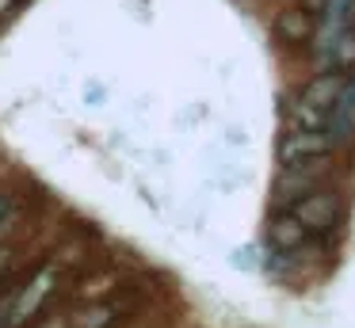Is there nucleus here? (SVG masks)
Segmentation results:
<instances>
[{
	"mask_svg": "<svg viewBox=\"0 0 355 328\" xmlns=\"http://www.w3.org/2000/svg\"><path fill=\"white\" fill-rule=\"evenodd\" d=\"M329 175H332V153L329 157H309V160L283 164V175H279V183H275V202L283 206V202H294V198L324 187Z\"/></svg>",
	"mask_w": 355,
	"mask_h": 328,
	"instance_id": "1",
	"label": "nucleus"
},
{
	"mask_svg": "<svg viewBox=\"0 0 355 328\" xmlns=\"http://www.w3.org/2000/svg\"><path fill=\"white\" fill-rule=\"evenodd\" d=\"M291 210L309 233H329V229L336 225V214H340V195L329 187H317V191H309V195L294 198Z\"/></svg>",
	"mask_w": 355,
	"mask_h": 328,
	"instance_id": "2",
	"label": "nucleus"
},
{
	"mask_svg": "<svg viewBox=\"0 0 355 328\" xmlns=\"http://www.w3.org/2000/svg\"><path fill=\"white\" fill-rule=\"evenodd\" d=\"M324 134L332 137V145H352L355 141V73L344 76L332 107L324 111Z\"/></svg>",
	"mask_w": 355,
	"mask_h": 328,
	"instance_id": "3",
	"label": "nucleus"
},
{
	"mask_svg": "<svg viewBox=\"0 0 355 328\" xmlns=\"http://www.w3.org/2000/svg\"><path fill=\"white\" fill-rule=\"evenodd\" d=\"M58 294V267H42V271H35L31 279H27V286L16 290V320L12 325H27V320L35 317V313H42V305L50 302V297Z\"/></svg>",
	"mask_w": 355,
	"mask_h": 328,
	"instance_id": "4",
	"label": "nucleus"
},
{
	"mask_svg": "<svg viewBox=\"0 0 355 328\" xmlns=\"http://www.w3.org/2000/svg\"><path fill=\"white\" fill-rule=\"evenodd\" d=\"M332 149H336V145H332V137L324 134V130L294 126V130H286L283 141H279V160H283V164H294V160H309V157H329Z\"/></svg>",
	"mask_w": 355,
	"mask_h": 328,
	"instance_id": "5",
	"label": "nucleus"
},
{
	"mask_svg": "<svg viewBox=\"0 0 355 328\" xmlns=\"http://www.w3.org/2000/svg\"><path fill=\"white\" fill-rule=\"evenodd\" d=\"M309 241V229L294 218V210H279L275 218L268 221V244L275 252H294Z\"/></svg>",
	"mask_w": 355,
	"mask_h": 328,
	"instance_id": "6",
	"label": "nucleus"
},
{
	"mask_svg": "<svg viewBox=\"0 0 355 328\" xmlns=\"http://www.w3.org/2000/svg\"><path fill=\"white\" fill-rule=\"evenodd\" d=\"M275 35L286 46H306L313 38V15L306 8H286V12L275 15Z\"/></svg>",
	"mask_w": 355,
	"mask_h": 328,
	"instance_id": "7",
	"label": "nucleus"
},
{
	"mask_svg": "<svg viewBox=\"0 0 355 328\" xmlns=\"http://www.w3.org/2000/svg\"><path fill=\"white\" fill-rule=\"evenodd\" d=\"M111 325H115V305H103V302H92L69 320V328H111Z\"/></svg>",
	"mask_w": 355,
	"mask_h": 328,
	"instance_id": "8",
	"label": "nucleus"
},
{
	"mask_svg": "<svg viewBox=\"0 0 355 328\" xmlns=\"http://www.w3.org/2000/svg\"><path fill=\"white\" fill-rule=\"evenodd\" d=\"M332 69H355V23L332 46Z\"/></svg>",
	"mask_w": 355,
	"mask_h": 328,
	"instance_id": "9",
	"label": "nucleus"
},
{
	"mask_svg": "<svg viewBox=\"0 0 355 328\" xmlns=\"http://www.w3.org/2000/svg\"><path fill=\"white\" fill-rule=\"evenodd\" d=\"M12 210H16V191H8V187H0V225L12 218Z\"/></svg>",
	"mask_w": 355,
	"mask_h": 328,
	"instance_id": "10",
	"label": "nucleus"
},
{
	"mask_svg": "<svg viewBox=\"0 0 355 328\" xmlns=\"http://www.w3.org/2000/svg\"><path fill=\"white\" fill-rule=\"evenodd\" d=\"M302 8H306L309 15H317V12H321V8H324V0H302Z\"/></svg>",
	"mask_w": 355,
	"mask_h": 328,
	"instance_id": "11",
	"label": "nucleus"
},
{
	"mask_svg": "<svg viewBox=\"0 0 355 328\" xmlns=\"http://www.w3.org/2000/svg\"><path fill=\"white\" fill-rule=\"evenodd\" d=\"M12 8H16V0H0V19H4V15H12Z\"/></svg>",
	"mask_w": 355,
	"mask_h": 328,
	"instance_id": "12",
	"label": "nucleus"
}]
</instances>
